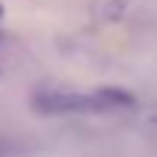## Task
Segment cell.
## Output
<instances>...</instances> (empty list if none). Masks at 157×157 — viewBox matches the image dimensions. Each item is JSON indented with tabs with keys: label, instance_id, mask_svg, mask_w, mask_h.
Here are the masks:
<instances>
[{
	"label": "cell",
	"instance_id": "6da1fadb",
	"mask_svg": "<svg viewBox=\"0 0 157 157\" xmlns=\"http://www.w3.org/2000/svg\"><path fill=\"white\" fill-rule=\"evenodd\" d=\"M131 105H134V96L122 87H99L93 93H82V90H38L32 96V108L38 113H50V117L111 111V108H131Z\"/></svg>",
	"mask_w": 157,
	"mask_h": 157
}]
</instances>
